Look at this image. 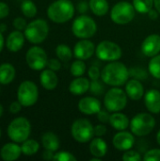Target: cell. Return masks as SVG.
<instances>
[{
  "label": "cell",
  "instance_id": "41",
  "mask_svg": "<svg viewBox=\"0 0 160 161\" xmlns=\"http://www.w3.org/2000/svg\"><path fill=\"white\" fill-rule=\"evenodd\" d=\"M97 120L102 123V124H106V123H109V118H110V114H108L106 110H100L97 114H96Z\"/></svg>",
  "mask_w": 160,
  "mask_h": 161
},
{
  "label": "cell",
  "instance_id": "50",
  "mask_svg": "<svg viewBox=\"0 0 160 161\" xmlns=\"http://www.w3.org/2000/svg\"><path fill=\"white\" fill-rule=\"evenodd\" d=\"M7 29V26L5 24H0V32H3Z\"/></svg>",
  "mask_w": 160,
  "mask_h": 161
},
{
  "label": "cell",
  "instance_id": "11",
  "mask_svg": "<svg viewBox=\"0 0 160 161\" xmlns=\"http://www.w3.org/2000/svg\"><path fill=\"white\" fill-rule=\"evenodd\" d=\"M95 55L103 61H116L122 58L123 51L119 44L111 41H102L95 48Z\"/></svg>",
  "mask_w": 160,
  "mask_h": 161
},
{
  "label": "cell",
  "instance_id": "23",
  "mask_svg": "<svg viewBox=\"0 0 160 161\" xmlns=\"http://www.w3.org/2000/svg\"><path fill=\"white\" fill-rule=\"evenodd\" d=\"M89 150L92 157L102 158L108 153V144L101 137H96L91 141Z\"/></svg>",
  "mask_w": 160,
  "mask_h": 161
},
{
  "label": "cell",
  "instance_id": "7",
  "mask_svg": "<svg viewBox=\"0 0 160 161\" xmlns=\"http://www.w3.org/2000/svg\"><path fill=\"white\" fill-rule=\"evenodd\" d=\"M127 94L119 87H113L107 92L104 97V106L109 112H119L127 105Z\"/></svg>",
  "mask_w": 160,
  "mask_h": 161
},
{
  "label": "cell",
  "instance_id": "49",
  "mask_svg": "<svg viewBox=\"0 0 160 161\" xmlns=\"http://www.w3.org/2000/svg\"><path fill=\"white\" fill-rule=\"evenodd\" d=\"M154 6L160 14V0H154Z\"/></svg>",
  "mask_w": 160,
  "mask_h": 161
},
{
  "label": "cell",
  "instance_id": "20",
  "mask_svg": "<svg viewBox=\"0 0 160 161\" xmlns=\"http://www.w3.org/2000/svg\"><path fill=\"white\" fill-rule=\"evenodd\" d=\"M125 92L133 101H139L144 96V88L138 79H130L125 83Z\"/></svg>",
  "mask_w": 160,
  "mask_h": 161
},
{
  "label": "cell",
  "instance_id": "35",
  "mask_svg": "<svg viewBox=\"0 0 160 161\" xmlns=\"http://www.w3.org/2000/svg\"><path fill=\"white\" fill-rule=\"evenodd\" d=\"M123 160L124 161H141V156L139 152L134 150H127L123 155Z\"/></svg>",
  "mask_w": 160,
  "mask_h": 161
},
{
  "label": "cell",
  "instance_id": "32",
  "mask_svg": "<svg viewBox=\"0 0 160 161\" xmlns=\"http://www.w3.org/2000/svg\"><path fill=\"white\" fill-rule=\"evenodd\" d=\"M149 73L157 79H160V54L151 58L148 64Z\"/></svg>",
  "mask_w": 160,
  "mask_h": 161
},
{
  "label": "cell",
  "instance_id": "28",
  "mask_svg": "<svg viewBox=\"0 0 160 161\" xmlns=\"http://www.w3.org/2000/svg\"><path fill=\"white\" fill-rule=\"evenodd\" d=\"M21 148H22L23 155L30 157V156H34L35 154L38 153V151L40 150V144L35 140L27 139L26 141L22 142Z\"/></svg>",
  "mask_w": 160,
  "mask_h": 161
},
{
  "label": "cell",
  "instance_id": "31",
  "mask_svg": "<svg viewBox=\"0 0 160 161\" xmlns=\"http://www.w3.org/2000/svg\"><path fill=\"white\" fill-rule=\"evenodd\" d=\"M21 10L27 18H33L37 14V6L32 0H24L21 4Z\"/></svg>",
  "mask_w": 160,
  "mask_h": 161
},
{
  "label": "cell",
  "instance_id": "2",
  "mask_svg": "<svg viewBox=\"0 0 160 161\" xmlns=\"http://www.w3.org/2000/svg\"><path fill=\"white\" fill-rule=\"evenodd\" d=\"M74 11L75 8L71 0H57L48 7L47 16L54 23L63 24L74 17Z\"/></svg>",
  "mask_w": 160,
  "mask_h": 161
},
{
  "label": "cell",
  "instance_id": "4",
  "mask_svg": "<svg viewBox=\"0 0 160 161\" xmlns=\"http://www.w3.org/2000/svg\"><path fill=\"white\" fill-rule=\"evenodd\" d=\"M155 126L156 119L150 113H138L130 121V130L137 137L149 135L154 130Z\"/></svg>",
  "mask_w": 160,
  "mask_h": 161
},
{
  "label": "cell",
  "instance_id": "42",
  "mask_svg": "<svg viewBox=\"0 0 160 161\" xmlns=\"http://www.w3.org/2000/svg\"><path fill=\"white\" fill-rule=\"evenodd\" d=\"M107 131H108V129H107L106 125L103 124L97 125L94 126V136H96V137H102V136L106 135Z\"/></svg>",
  "mask_w": 160,
  "mask_h": 161
},
{
  "label": "cell",
  "instance_id": "39",
  "mask_svg": "<svg viewBox=\"0 0 160 161\" xmlns=\"http://www.w3.org/2000/svg\"><path fill=\"white\" fill-rule=\"evenodd\" d=\"M47 66L49 69H51L55 72H58L61 69V60L58 58H50V59H48Z\"/></svg>",
  "mask_w": 160,
  "mask_h": 161
},
{
  "label": "cell",
  "instance_id": "9",
  "mask_svg": "<svg viewBox=\"0 0 160 161\" xmlns=\"http://www.w3.org/2000/svg\"><path fill=\"white\" fill-rule=\"evenodd\" d=\"M71 134L75 142L79 143H86L93 139L94 126L88 119L80 118L73 123Z\"/></svg>",
  "mask_w": 160,
  "mask_h": 161
},
{
  "label": "cell",
  "instance_id": "21",
  "mask_svg": "<svg viewBox=\"0 0 160 161\" xmlns=\"http://www.w3.org/2000/svg\"><path fill=\"white\" fill-rule=\"evenodd\" d=\"M41 85L47 91L55 90L58 83V78L55 71L51 69H43L40 75Z\"/></svg>",
  "mask_w": 160,
  "mask_h": 161
},
{
  "label": "cell",
  "instance_id": "24",
  "mask_svg": "<svg viewBox=\"0 0 160 161\" xmlns=\"http://www.w3.org/2000/svg\"><path fill=\"white\" fill-rule=\"evenodd\" d=\"M109 125L118 131L126 130L130 126V121L128 117L122 112H112L109 118Z\"/></svg>",
  "mask_w": 160,
  "mask_h": 161
},
{
  "label": "cell",
  "instance_id": "3",
  "mask_svg": "<svg viewBox=\"0 0 160 161\" xmlns=\"http://www.w3.org/2000/svg\"><path fill=\"white\" fill-rule=\"evenodd\" d=\"M7 132L12 142L22 143L29 138L31 133L30 122L25 117H17L10 122Z\"/></svg>",
  "mask_w": 160,
  "mask_h": 161
},
{
  "label": "cell",
  "instance_id": "5",
  "mask_svg": "<svg viewBox=\"0 0 160 161\" xmlns=\"http://www.w3.org/2000/svg\"><path fill=\"white\" fill-rule=\"evenodd\" d=\"M49 33V25L43 19H36L27 24L24 34L25 39L34 44L41 43L45 41Z\"/></svg>",
  "mask_w": 160,
  "mask_h": 161
},
{
  "label": "cell",
  "instance_id": "52",
  "mask_svg": "<svg viewBox=\"0 0 160 161\" xmlns=\"http://www.w3.org/2000/svg\"><path fill=\"white\" fill-rule=\"evenodd\" d=\"M3 112H4V108H3V106L0 104V118H1L2 115H3Z\"/></svg>",
  "mask_w": 160,
  "mask_h": 161
},
{
  "label": "cell",
  "instance_id": "48",
  "mask_svg": "<svg viewBox=\"0 0 160 161\" xmlns=\"http://www.w3.org/2000/svg\"><path fill=\"white\" fill-rule=\"evenodd\" d=\"M4 43H5L4 37H3L2 32H0V53H1V51L3 50V48H4Z\"/></svg>",
  "mask_w": 160,
  "mask_h": 161
},
{
  "label": "cell",
  "instance_id": "29",
  "mask_svg": "<svg viewBox=\"0 0 160 161\" xmlns=\"http://www.w3.org/2000/svg\"><path fill=\"white\" fill-rule=\"evenodd\" d=\"M56 55L58 59H60L62 62H68L71 60V58L74 56V52L71 50L70 46L67 44H58L56 47Z\"/></svg>",
  "mask_w": 160,
  "mask_h": 161
},
{
  "label": "cell",
  "instance_id": "30",
  "mask_svg": "<svg viewBox=\"0 0 160 161\" xmlns=\"http://www.w3.org/2000/svg\"><path fill=\"white\" fill-rule=\"evenodd\" d=\"M132 4L137 12L147 14L154 7V0H133Z\"/></svg>",
  "mask_w": 160,
  "mask_h": 161
},
{
  "label": "cell",
  "instance_id": "22",
  "mask_svg": "<svg viewBox=\"0 0 160 161\" xmlns=\"http://www.w3.org/2000/svg\"><path fill=\"white\" fill-rule=\"evenodd\" d=\"M91 82L88 78L78 76L74 78L69 85V91L73 95H82L90 91Z\"/></svg>",
  "mask_w": 160,
  "mask_h": 161
},
{
  "label": "cell",
  "instance_id": "25",
  "mask_svg": "<svg viewBox=\"0 0 160 161\" xmlns=\"http://www.w3.org/2000/svg\"><path fill=\"white\" fill-rule=\"evenodd\" d=\"M41 144L44 149L57 152L59 148L60 142H59L58 137L55 133L48 131V132H45L41 136Z\"/></svg>",
  "mask_w": 160,
  "mask_h": 161
},
{
  "label": "cell",
  "instance_id": "16",
  "mask_svg": "<svg viewBox=\"0 0 160 161\" xmlns=\"http://www.w3.org/2000/svg\"><path fill=\"white\" fill-rule=\"evenodd\" d=\"M101 102L92 96H86L79 100L78 109L81 113L86 115H94L97 114L102 108Z\"/></svg>",
  "mask_w": 160,
  "mask_h": 161
},
{
  "label": "cell",
  "instance_id": "15",
  "mask_svg": "<svg viewBox=\"0 0 160 161\" xmlns=\"http://www.w3.org/2000/svg\"><path fill=\"white\" fill-rule=\"evenodd\" d=\"M141 52L148 58H153L160 52V36L151 34L147 36L141 43Z\"/></svg>",
  "mask_w": 160,
  "mask_h": 161
},
{
  "label": "cell",
  "instance_id": "33",
  "mask_svg": "<svg viewBox=\"0 0 160 161\" xmlns=\"http://www.w3.org/2000/svg\"><path fill=\"white\" fill-rule=\"evenodd\" d=\"M70 72H71L72 75L74 77L82 76L86 72V64L84 63L83 60L76 59L72 63V65L70 67Z\"/></svg>",
  "mask_w": 160,
  "mask_h": 161
},
{
  "label": "cell",
  "instance_id": "14",
  "mask_svg": "<svg viewBox=\"0 0 160 161\" xmlns=\"http://www.w3.org/2000/svg\"><path fill=\"white\" fill-rule=\"evenodd\" d=\"M113 146L119 151H127L132 149L135 144V137L132 132L125 130L116 133L112 139Z\"/></svg>",
  "mask_w": 160,
  "mask_h": 161
},
{
  "label": "cell",
  "instance_id": "53",
  "mask_svg": "<svg viewBox=\"0 0 160 161\" xmlns=\"http://www.w3.org/2000/svg\"><path fill=\"white\" fill-rule=\"evenodd\" d=\"M0 138H1V129H0Z\"/></svg>",
  "mask_w": 160,
  "mask_h": 161
},
{
  "label": "cell",
  "instance_id": "43",
  "mask_svg": "<svg viewBox=\"0 0 160 161\" xmlns=\"http://www.w3.org/2000/svg\"><path fill=\"white\" fill-rule=\"evenodd\" d=\"M22 107H23V106L21 105V103L17 100V101H15V102H12V103L9 105L8 110H9V112H10V113H12V114H16V113H18V112H20V111H21Z\"/></svg>",
  "mask_w": 160,
  "mask_h": 161
},
{
  "label": "cell",
  "instance_id": "13",
  "mask_svg": "<svg viewBox=\"0 0 160 161\" xmlns=\"http://www.w3.org/2000/svg\"><path fill=\"white\" fill-rule=\"evenodd\" d=\"M95 45L89 39H81L78 41L74 47V57L77 59L86 60L91 58L95 53Z\"/></svg>",
  "mask_w": 160,
  "mask_h": 161
},
{
  "label": "cell",
  "instance_id": "37",
  "mask_svg": "<svg viewBox=\"0 0 160 161\" xmlns=\"http://www.w3.org/2000/svg\"><path fill=\"white\" fill-rule=\"evenodd\" d=\"M90 91L95 95H100L104 92V86L98 80H91Z\"/></svg>",
  "mask_w": 160,
  "mask_h": 161
},
{
  "label": "cell",
  "instance_id": "17",
  "mask_svg": "<svg viewBox=\"0 0 160 161\" xmlns=\"http://www.w3.org/2000/svg\"><path fill=\"white\" fill-rule=\"evenodd\" d=\"M144 105L152 114L160 113V92L158 90H149L144 94Z\"/></svg>",
  "mask_w": 160,
  "mask_h": 161
},
{
  "label": "cell",
  "instance_id": "18",
  "mask_svg": "<svg viewBox=\"0 0 160 161\" xmlns=\"http://www.w3.org/2000/svg\"><path fill=\"white\" fill-rule=\"evenodd\" d=\"M25 34L22 33L20 30L16 29L15 31L9 33V35L8 36L6 41V47L10 52L13 53L18 52L23 48L25 44Z\"/></svg>",
  "mask_w": 160,
  "mask_h": 161
},
{
  "label": "cell",
  "instance_id": "36",
  "mask_svg": "<svg viewBox=\"0 0 160 161\" xmlns=\"http://www.w3.org/2000/svg\"><path fill=\"white\" fill-rule=\"evenodd\" d=\"M143 159L145 161H160V149H152L146 152Z\"/></svg>",
  "mask_w": 160,
  "mask_h": 161
},
{
  "label": "cell",
  "instance_id": "51",
  "mask_svg": "<svg viewBox=\"0 0 160 161\" xmlns=\"http://www.w3.org/2000/svg\"><path fill=\"white\" fill-rule=\"evenodd\" d=\"M157 142L158 143V145L160 146V130L157 133Z\"/></svg>",
  "mask_w": 160,
  "mask_h": 161
},
{
  "label": "cell",
  "instance_id": "44",
  "mask_svg": "<svg viewBox=\"0 0 160 161\" xmlns=\"http://www.w3.org/2000/svg\"><path fill=\"white\" fill-rule=\"evenodd\" d=\"M8 13H9L8 6L4 2H0V19L6 18L8 15Z\"/></svg>",
  "mask_w": 160,
  "mask_h": 161
},
{
  "label": "cell",
  "instance_id": "40",
  "mask_svg": "<svg viewBox=\"0 0 160 161\" xmlns=\"http://www.w3.org/2000/svg\"><path fill=\"white\" fill-rule=\"evenodd\" d=\"M27 24H26V21L22 18V17H16L14 20H13V26L17 29V30H25V27H26Z\"/></svg>",
  "mask_w": 160,
  "mask_h": 161
},
{
  "label": "cell",
  "instance_id": "8",
  "mask_svg": "<svg viewBox=\"0 0 160 161\" xmlns=\"http://www.w3.org/2000/svg\"><path fill=\"white\" fill-rule=\"evenodd\" d=\"M136 15V9L133 4L127 1L116 3L110 10V19L117 25L129 24Z\"/></svg>",
  "mask_w": 160,
  "mask_h": 161
},
{
  "label": "cell",
  "instance_id": "46",
  "mask_svg": "<svg viewBox=\"0 0 160 161\" xmlns=\"http://www.w3.org/2000/svg\"><path fill=\"white\" fill-rule=\"evenodd\" d=\"M54 156H55V152H53L51 150L45 149L44 152L42 153V158L44 160H53L54 159Z\"/></svg>",
  "mask_w": 160,
  "mask_h": 161
},
{
  "label": "cell",
  "instance_id": "27",
  "mask_svg": "<svg viewBox=\"0 0 160 161\" xmlns=\"http://www.w3.org/2000/svg\"><path fill=\"white\" fill-rule=\"evenodd\" d=\"M90 8L96 16H105L109 9L108 0H90Z\"/></svg>",
  "mask_w": 160,
  "mask_h": 161
},
{
  "label": "cell",
  "instance_id": "19",
  "mask_svg": "<svg viewBox=\"0 0 160 161\" xmlns=\"http://www.w3.org/2000/svg\"><path fill=\"white\" fill-rule=\"evenodd\" d=\"M22 148L17 142H8L3 145L0 150V157L5 161L17 160L22 155Z\"/></svg>",
  "mask_w": 160,
  "mask_h": 161
},
{
  "label": "cell",
  "instance_id": "47",
  "mask_svg": "<svg viewBox=\"0 0 160 161\" xmlns=\"http://www.w3.org/2000/svg\"><path fill=\"white\" fill-rule=\"evenodd\" d=\"M147 14H148V16H149L150 19H152V20H157L159 13H158V11H157V9H153V8H152Z\"/></svg>",
  "mask_w": 160,
  "mask_h": 161
},
{
  "label": "cell",
  "instance_id": "12",
  "mask_svg": "<svg viewBox=\"0 0 160 161\" xmlns=\"http://www.w3.org/2000/svg\"><path fill=\"white\" fill-rule=\"evenodd\" d=\"M25 61L30 69L34 71H41L47 66V54L40 46L30 47L25 54Z\"/></svg>",
  "mask_w": 160,
  "mask_h": 161
},
{
  "label": "cell",
  "instance_id": "34",
  "mask_svg": "<svg viewBox=\"0 0 160 161\" xmlns=\"http://www.w3.org/2000/svg\"><path fill=\"white\" fill-rule=\"evenodd\" d=\"M54 161H76V158L70 152L59 151L55 154Z\"/></svg>",
  "mask_w": 160,
  "mask_h": 161
},
{
  "label": "cell",
  "instance_id": "6",
  "mask_svg": "<svg viewBox=\"0 0 160 161\" xmlns=\"http://www.w3.org/2000/svg\"><path fill=\"white\" fill-rule=\"evenodd\" d=\"M97 31L96 22L88 15L77 16L72 25V32L78 39H90Z\"/></svg>",
  "mask_w": 160,
  "mask_h": 161
},
{
  "label": "cell",
  "instance_id": "1",
  "mask_svg": "<svg viewBox=\"0 0 160 161\" xmlns=\"http://www.w3.org/2000/svg\"><path fill=\"white\" fill-rule=\"evenodd\" d=\"M129 71L127 67L120 61H110L101 71L102 81L112 87H120L128 81Z\"/></svg>",
  "mask_w": 160,
  "mask_h": 161
},
{
  "label": "cell",
  "instance_id": "45",
  "mask_svg": "<svg viewBox=\"0 0 160 161\" xmlns=\"http://www.w3.org/2000/svg\"><path fill=\"white\" fill-rule=\"evenodd\" d=\"M89 8H90V5H89L87 2H85V1H80V2H78V4H77V9H78V11H79L80 13L84 14L85 12L88 11Z\"/></svg>",
  "mask_w": 160,
  "mask_h": 161
},
{
  "label": "cell",
  "instance_id": "38",
  "mask_svg": "<svg viewBox=\"0 0 160 161\" xmlns=\"http://www.w3.org/2000/svg\"><path fill=\"white\" fill-rule=\"evenodd\" d=\"M88 75L91 80H98L101 78V71L97 66H91L88 71Z\"/></svg>",
  "mask_w": 160,
  "mask_h": 161
},
{
  "label": "cell",
  "instance_id": "10",
  "mask_svg": "<svg viewBox=\"0 0 160 161\" xmlns=\"http://www.w3.org/2000/svg\"><path fill=\"white\" fill-rule=\"evenodd\" d=\"M39 98V89L37 85L30 81H23L17 90V100L23 107H32L35 105Z\"/></svg>",
  "mask_w": 160,
  "mask_h": 161
},
{
  "label": "cell",
  "instance_id": "26",
  "mask_svg": "<svg viewBox=\"0 0 160 161\" xmlns=\"http://www.w3.org/2000/svg\"><path fill=\"white\" fill-rule=\"evenodd\" d=\"M16 71L14 66L9 63H3L0 65V84L8 85L15 78Z\"/></svg>",
  "mask_w": 160,
  "mask_h": 161
}]
</instances>
